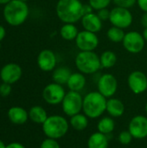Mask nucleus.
Instances as JSON below:
<instances>
[{"instance_id":"obj_27","label":"nucleus","mask_w":147,"mask_h":148,"mask_svg":"<svg viewBox=\"0 0 147 148\" xmlns=\"http://www.w3.org/2000/svg\"><path fill=\"white\" fill-rule=\"evenodd\" d=\"M125 35H126V33L124 32L123 29H120V28H118L115 26H112L111 28H109L107 32V36L108 40L114 43L122 42V41L125 37Z\"/></svg>"},{"instance_id":"obj_33","label":"nucleus","mask_w":147,"mask_h":148,"mask_svg":"<svg viewBox=\"0 0 147 148\" xmlns=\"http://www.w3.org/2000/svg\"><path fill=\"white\" fill-rule=\"evenodd\" d=\"M98 16L100 17V19L103 22V21H107L108 20L109 21V17H110V10L107 9V8H105V9H101L100 10H98V13H97Z\"/></svg>"},{"instance_id":"obj_30","label":"nucleus","mask_w":147,"mask_h":148,"mask_svg":"<svg viewBox=\"0 0 147 148\" xmlns=\"http://www.w3.org/2000/svg\"><path fill=\"white\" fill-rule=\"evenodd\" d=\"M40 148H61V147L57 142V140L47 138L41 143Z\"/></svg>"},{"instance_id":"obj_43","label":"nucleus","mask_w":147,"mask_h":148,"mask_svg":"<svg viewBox=\"0 0 147 148\" xmlns=\"http://www.w3.org/2000/svg\"><path fill=\"white\" fill-rule=\"evenodd\" d=\"M21 1H23V2H27L28 0H21Z\"/></svg>"},{"instance_id":"obj_7","label":"nucleus","mask_w":147,"mask_h":148,"mask_svg":"<svg viewBox=\"0 0 147 148\" xmlns=\"http://www.w3.org/2000/svg\"><path fill=\"white\" fill-rule=\"evenodd\" d=\"M133 20V14L129 9L116 6L110 10L109 21L113 26L124 29L132 25Z\"/></svg>"},{"instance_id":"obj_37","label":"nucleus","mask_w":147,"mask_h":148,"mask_svg":"<svg viewBox=\"0 0 147 148\" xmlns=\"http://www.w3.org/2000/svg\"><path fill=\"white\" fill-rule=\"evenodd\" d=\"M141 24L144 28H147V12H145L141 16Z\"/></svg>"},{"instance_id":"obj_3","label":"nucleus","mask_w":147,"mask_h":148,"mask_svg":"<svg viewBox=\"0 0 147 148\" xmlns=\"http://www.w3.org/2000/svg\"><path fill=\"white\" fill-rule=\"evenodd\" d=\"M29 12V10L26 2L11 0L3 8V17L10 25L19 26L26 21Z\"/></svg>"},{"instance_id":"obj_16","label":"nucleus","mask_w":147,"mask_h":148,"mask_svg":"<svg viewBox=\"0 0 147 148\" xmlns=\"http://www.w3.org/2000/svg\"><path fill=\"white\" fill-rule=\"evenodd\" d=\"M81 21V25L85 30L97 33L101 31L102 29V21L95 13L92 12L84 15Z\"/></svg>"},{"instance_id":"obj_20","label":"nucleus","mask_w":147,"mask_h":148,"mask_svg":"<svg viewBox=\"0 0 147 148\" xmlns=\"http://www.w3.org/2000/svg\"><path fill=\"white\" fill-rule=\"evenodd\" d=\"M109 140L107 135L95 132L88 140V148H108Z\"/></svg>"},{"instance_id":"obj_2","label":"nucleus","mask_w":147,"mask_h":148,"mask_svg":"<svg viewBox=\"0 0 147 148\" xmlns=\"http://www.w3.org/2000/svg\"><path fill=\"white\" fill-rule=\"evenodd\" d=\"M107 98L99 91H93L83 97L82 111L90 119L101 117L107 110Z\"/></svg>"},{"instance_id":"obj_10","label":"nucleus","mask_w":147,"mask_h":148,"mask_svg":"<svg viewBox=\"0 0 147 148\" xmlns=\"http://www.w3.org/2000/svg\"><path fill=\"white\" fill-rule=\"evenodd\" d=\"M99 42L96 33L85 29L80 31L75 38V44L80 51H94L98 47Z\"/></svg>"},{"instance_id":"obj_44","label":"nucleus","mask_w":147,"mask_h":148,"mask_svg":"<svg viewBox=\"0 0 147 148\" xmlns=\"http://www.w3.org/2000/svg\"><path fill=\"white\" fill-rule=\"evenodd\" d=\"M0 49H1V43H0Z\"/></svg>"},{"instance_id":"obj_26","label":"nucleus","mask_w":147,"mask_h":148,"mask_svg":"<svg viewBox=\"0 0 147 148\" xmlns=\"http://www.w3.org/2000/svg\"><path fill=\"white\" fill-rule=\"evenodd\" d=\"M101 68L110 69L113 68L117 62V56L111 50H106L100 56Z\"/></svg>"},{"instance_id":"obj_24","label":"nucleus","mask_w":147,"mask_h":148,"mask_svg":"<svg viewBox=\"0 0 147 148\" xmlns=\"http://www.w3.org/2000/svg\"><path fill=\"white\" fill-rule=\"evenodd\" d=\"M79 31L75 23H64L60 29V36L66 41L75 40Z\"/></svg>"},{"instance_id":"obj_4","label":"nucleus","mask_w":147,"mask_h":148,"mask_svg":"<svg viewBox=\"0 0 147 148\" xmlns=\"http://www.w3.org/2000/svg\"><path fill=\"white\" fill-rule=\"evenodd\" d=\"M42 126V132L47 138L59 140L67 134L69 128V122L62 115L53 114L49 116Z\"/></svg>"},{"instance_id":"obj_31","label":"nucleus","mask_w":147,"mask_h":148,"mask_svg":"<svg viewBox=\"0 0 147 148\" xmlns=\"http://www.w3.org/2000/svg\"><path fill=\"white\" fill-rule=\"evenodd\" d=\"M113 3L116 4V6L130 9L137 3V0H113Z\"/></svg>"},{"instance_id":"obj_13","label":"nucleus","mask_w":147,"mask_h":148,"mask_svg":"<svg viewBox=\"0 0 147 148\" xmlns=\"http://www.w3.org/2000/svg\"><path fill=\"white\" fill-rule=\"evenodd\" d=\"M128 131L133 139L143 140L147 137V117L145 115H136L129 122Z\"/></svg>"},{"instance_id":"obj_21","label":"nucleus","mask_w":147,"mask_h":148,"mask_svg":"<svg viewBox=\"0 0 147 148\" xmlns=\"http://www.w3.org/2000/svg\"><path fill=\"white\" fill-rule=\"evenodd\" d=\"M48 117L47 111L41 106H34L29 111V119L36 124L42 125Z\"/></svg>"},{"instance_id":"obj_8","label":"nucleus","mask_w":147,"mask_h":148,"mask_svg":"<svg viewBox=\"0 0 147 148\" xmlns=\"http://www.w3.org/2000/svg\"><path fill=\"white\" fill-rule=\"evenodd\" d=\"M122 44L127 52L132 54H139L144 49L146 40L142 34L133 30L126 33Z\"/></svg>"},{"instance_id":"obj_14","label":"nucleus","mask_w":147,"mask_h":148,"mask_svg":"<svg viewBox=\"0 0 147 148\" xmlns=\"http://www.w3.org/2000/svg\"><path fill=\"white\" fill-rule=\"evenodd\" d=\"M22 68L16 63L5 64L0 70V77L3 82L13 84L18 82L22 76Z\"/></svg>"},{"instance_id":"obj_29","label":"nucleus","mask_w":147,"mask_h":148,"mask_svg":"<svg viewBox=\"0 0 147 148\" xmlns=\"http://www.w3.org/2000/svg\"><path fill=\"white\" fill-rule=\"evenodd\" d=\"M133 139V137L129 131H122L119 135V141L122 145H129Z\"/></svg>"},{"instance_id":"obj_25","label":"nucleus","mask_w":147,"mask_h":148,"mask_svg":"<svg viewBox=\"0 0 147 148\" xmlns=\"http://www.w3.org/2000/svg\"><path fill=\"white\" fill-rule=\"evenodd\" d=\"M115 128V123L112 117H103L101 118L97 124L98 132L108 135L113 132Z\"/></svg>"},{"instance_id":"obj_23","label":"nucleus","mask_w":147,"mask_h":148,"mask_svg":"<svg viewBox=\"0 0 147 148\" xmlns=\"http://www.w3.org/2000/svg\"><path fill=\"white\" fill-rule=\"evenodd\" d=\"M69 125L76 131H83L88 126V117L84 114H77L70 117Z\"/></svg>"},{"instance_id":"obj_40","label":"nucleus","mask_w":147,"mask_h":148,"mask_svg":"<svg viewBox=\"0 0 147 148\" xmlns=\"http://www.w3.org/2000/svg\"><path fill=\"white\" fill-rule=\"evenodd\" d=\"M11 0H0V4H7Z\"/></svg>"},{"instance_id":"obj_41","label":"nucleus","mask_w":147,"mask_h":148,"mask_svg":"<svg viewBox=\"0 0 147 148\" xmlns=\"http://www.w3.org/2000/svg\"><path fill=\"white\" fill-rule=\"evenodd\" d=\"M0 148H6V145L0 140Z\"/></svg>"},{"instance_id":"obj_42","label":"nucleus","mask_w":147,"mask_h":148,"mask_svg":"<svg viewBox=\"0 0 147 148\" xmlns=\"http://www.w3.org/2000/svg\"><path fill=\"white\" fill-rule=\"evenodd\" d=\"M145 109H146V114H147V102H146V108H145Z\"/></svg>"},{"instance_id":"obj_18","label":"nucleus","mask_w":147,"mask_h":148,"mask_svg":"<svg viewBox=\"0 0 147 148\" xmlns=\"http://www.w3.org/2000/svg\"><path fill=\"white\" fill-rule=\"evenodd\" d=\"M126 108L124 103L117 98H108L107 101V110L111 117H121L125 113Z\"/></svg>"},{"instance_id":"obj_39","label":"nucleus","mask_w":147,"mask_h":148,"mask_svg":"<svg viewBox=\"0 0 147 148\" xmlns=\"http://www.w3.org/2000/svg\"><path fill=\"white\" fill-rule=\"evenodd\" d=\"M143 36H144V38H145V40H146V42H147V28H145V29H144V31H143Z\"/></svg>"},{"instance_id":"obj_38","label":"nucleus","mask_w":147,"mask_h":148,"mask_svg":"<svg viewBox=\"0 0 147 148\" xmlns=\"http://www.w3.org/2000/svg\"><path fill=\"white\" fill-rule=\"evenodd\" d=\"M5 33H6L5 29H4L2 25H0V42L4 38V36H5Z\"/></svg>"},{"instance_id":"obj_32","label":"nucleus","mask_w":147,"mask_h":148,"mask_svg":"<svg viewBox=\"0 0 147 148\" xmlns=\"http://www.w3.org/2000/svg\"><path fill=\"white\" fill-rule=\"evenodd\" d=\"M12 91V88H11V84L6 83V82H3L0 85V95L3 97H7L10 95Z\"/></svg>"},{"instance_id":"obj_35","label":"nucleus","mask_w":147,"mask_h":148,"mask_svg":"<svg viewBox=\"0 0 147 148\" xmlns=\"http://www.w3.org/2000/svg\"><path fill=\"white\" fill-rule=\"evenodd\" d=\"M6 148H25V147L19 142H11L6 146Z\"/></svg>"},{"instance_id":"obj_22","label":"nucleus","mask_w":147,"mask_h":148,"mask_svg":"<svg viewBox=\"0 0 147 148\" xmlns=\"http://www.w3.org/2000/svg\"><path fill=\"white\" fill-rule=\"evenodd\" d=\"M71 74L72 72L68 67H59L54 69L52 79L54 82L63 86L64 84H67Z\"/></svg>"},{"instance_id":"obj_34","label":"nucleus","mask_w":147,"mask_h":148,"mask_svg":"<svg viewBox=\"0 0 147 148\" xmlns=\"http://www.w3.org/2000/svg\"><path fill=\"white\" fill-rule=\"evenodd\" d=\"M137 3L141 10L147 12V0H137Z\"/></svg>"},{"instance_id":"obj_12","label":"nucleus","mask_w":147,"mask_h":148,"mask_svg":"<svg viewBox=\"0 0 147 148\" xmlns=\"http://www.w3.org/2000/svg\"><path fill=\"white\" fill-rule=\"evenodd\" d=\"M127 83L133 93L140 95L147 90V75L139 70L133 71L128 75Z\"/></svg>"},{"instance_id":"obj_9","label":"nucleus","mask_w":147,"mask_h":148,"mask_svg":"<svg viewBox=\"0 0 147 148\" xmlns=\"http://www.w3.org/2000/svg\"><path fill=\"white\" fill-rule=\"evenodd\" d=\"M65 95L63 86L55 82L48 84L42 90V98L49 105L62 104Z\"/></svg>"},{"instance_id":"obj_15","label":"nucleus","mask_w":147,"mask_h":148,"mask_svg":"<svg viewBox=\"0 0 147 148\" xmlns=\"http://www.w3.org/2000/svg\"><path fill=\"white\" fill-rule=\"evenodd\" d=\"M56 56L50 49L42 50L37 56V65L39 69L44 72H49L55 69L56 67Z\"/></svg>"},{"instance_id":"obj_19","label":"nucleus","mask_w":147,"mask_h":148,"mask_svg":"<svg viewBox=\"0 0 147 148\" xmlns=\"http://www.w3.org/2000/svg\"><path fill=\"white\" fill-rule=\"evenodd\" d=\"M86 77L84 75V74L79 72V73H72L68 82H67V86L69 90L71 91H76V92H80L81 91L84 87L86 86Z\"/></svg>"},{"instance_id":"obj_6","label":"nucleus","mask_w":147,"mask_h":148,"mask_svg":"<svg viewBox=\"0 0 147 148\" xmlns=\"http://www.w3.org/2000/svg\"><path fill=\"white\" fill-rule=\"evenodd\" d=\"M83 106V97L80 92L69 90L66 93L63 101L62 102V108L63 113L71 117L82 111Z\"/></svg>"},{"instance_id":"obj_17","label":"nucleus","mask_w":147,"mask_h":148,"mask_svg":"<svg viewBox=\"0 0 147 148\" xmlns=\"http://www.w3.org/2000/svg\"><path fill=\"white\" fill-rule=\"evenodd\" d=\"M8 119L16 125H23L29 119V112L22 107H12L8 110Z\"/></svg>"},{"instance_id":"obj_28","label":"nucleus","mask_w":147,"mask_h":148,"mask_svg":"<svg viewBox=\"0 0 147 148\" xmlns=\"http://www.w3.org/2000/svg\"><path fill=\"white\" fill-rule=\"evenodd\" d=\"M112 0H89V4L94 10H100L101 9L107 8Z\"/></svg>"},{"instance_id":"obj_11","label":"nucleus","mask_w":147,"mask_h":148,"mask_svg":"<svg viewBox=\"0 0 147 148\" xmlns=\"http://www.w3.org/2000/svg\"><path fill=\"white\" fill-rule=\"evenodd\" d=\"M98 91L106 98L113 97L118 89V81L116 77L112 74L102 75L97 82Z\"/></svg>"},{"instance_id":"obj_45","label":"nucleus","mask_w":147,"mask_h":148,"mask_svg":"<svg viewBox=\"0 0 147 148\" xmlns=\"http://www.w3.org/2000/svg\"><path fill=\"white\" fill-rule=\"evenodd\" d=\"M0 106H1V103H0Z\"/></svg>"},{"instance_id":"obj_36","label":"nucleus","mask_w":147,"mask_h":148,"mask_svg":"<svg viewBox=\"0 0 147 148\" xmlns=\"http://www.w3.org/2000/svg\"><path fill=\"white\" fill-rule=\"evenodd\" d=\"M93 8L91 7V5L88 3V4H84L83 6V11H84V15L86 14H89V13H92L93 12Z\"/></svg>"},{"instance_id":"obj_5","label":"nucleus","mask_w":147,"mask_h":148,"mask_svg":"<svg viewBox=\"0 0 147 148\" xmlns=\"http://www.w3.org/2000/svg\"><path fill=\"white\" fill-rule=\"evenodd\" d=\"M75 63L77 69L84 75L94 74L101 68L100 56L94 51H80Z\"/></svg>"},{"instance_id":"obj_1","label":"nucleus","mask_w":147,"mask_h":148,"mask_svg":"<svg viewBox=\"0 0 147 148\" xmlns=\"http://www.w3.org/2000/svg\"><path fill=\"white\" fill-rule=\"evenodd\" d=\"M83 6L80 0H59L55 7L56 15L64 23H75L84 16Z\"/></svg>"}]
</instances>
